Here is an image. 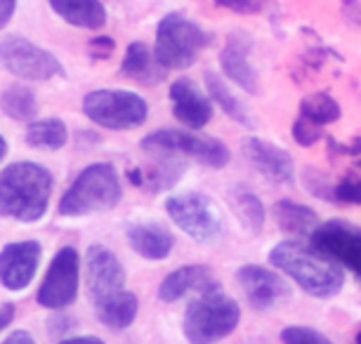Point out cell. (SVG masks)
I'll return each mask as SVG.
<instances>
[{"instance_id": "obj_25", "label": "cell", "mask_w": 361, "mask_h": 344, "mask_svg": "<svg viewBox=\"0 0 361 344\" xmlns=\"http://www.w3.org/2000/svg\"><path fill=\"white\" fill-rule=\"evenodd\" d=\"M206 87H208V97L213 99V102L220 106L231 120H236V123H241L246 127H255V120H253V116H250L248 106L241 102V97H236V94L231 92V87L224 83L222 76L208 71L206 73Z\"/></svg>"}, {"instance_id": "obj_27", "label": "cell", "mask_w": 361, "mask_h": 344, "mask_svg": "<svg viewBox=\"0 0 361 344\" xmlns=\"http://www.w3.org/2000/svg\"><path fill=\"white\" fill-rule=\"evenodd\" d=\"M69 141V130L59 118H43L31 120L26 127V144L33 149L59 151Z\"/></svg>"}, {"instance_id": "obj_40", "label": "cell", "mask_w": 361, "mask_h": 344, "mask_svg": "<svg viewBox=\"0 0 361 344\" xmlns=\"http://www.w3.org/2000/svg\"><path fill=\"white\" fill-rule=\"evenodd\" d=\"M5 153H8V141H5V137L0 134V160L5 158Z\"/></svg>"}, {"instance_id": "obj_32", "label": "cell", "mask_w": 361, "mask_h": 344, "mask_svg": "<svg viewBox=\"0 0 361 344\" xmlns=\"http://www.w3.org/2000/svg\"><path fill=\"white\" fill-rule=\"evenodd\" d=\"M322 137H324L322 127L310 123V120L298 116V120L293 123V139H295L300 146H314Z\"/></svg>"}, {"instance_id": "obj_20", "label": "cell", "mask_w": 361, "mask_h": 344, "mask_svg": "<svg viewBox=\"0 0 361 344\" xmlns=\"http://www.w3.org/2000/svg\"><path fill=\"white\" fill-rule=\"evenodd\" d=\"M159 160L149 163L145 167H137V170H130L128 177L135 186H142L152 193H161L173 189L177 181L185 174V163L175 156H156Z\"/></svg>"}, {"instance_id": "obj_29", "label": "cell", "mask_w": 361, "mask_h": 344, "mask_svg": "<svg viewBox=\"0 0 361 344\" xmlns=\"http://www.w3.org/2000/svg\"><path fill=\"white\" fill-rule=\"evenodd\" d=\"M343 116V109L336 99L331 97L329 92H314V94H307V97L300 102V118L310 120L314 125H329V123H336Z\"/></svg>"}, {"instance_id": "obj_11", "label": "cell", "mask_w": 361, "mask_h": 344, "mask_svg": "<svg viewBox=\"0 0 361 344\" xmlns=\"http://www.w3.org/2000/svg\"><path fill=\"white\" fill-rule=\"evenodd\" d=\"M310 238L312 248L338 262L340 267H347L361 279V227L329 222V224H319Z\"/></svg>"}, {"instance_id": "obj_17", "label": "cell", "mask_w": 361, "mask_h": 344, "mask_svg": "<svg viewBox=\"0 0 361 344\" xmlns=\"http://www.w3.org/2000/svg\"><path fill=\"white\" fill-rule=\"evenodd\" d=\"M217 281L213 272L203 265H187L175 269L173 274H168L166 279L161 281L159 286V298L168 305L182 300L189 293H208V290H215Z\"/></svg>"}, {"instance_id": "obj_34", "label": "cell", "mask_w": 361, "mask_h": 344, "mask_svg": "<svg viewBox=\"0 0 361 344\" xmlns=\"http://www.w3.org/2000/svg\"><path fill=\"white\" fill-rule=\"evenodd\" d=\"M111 52H114V38L102 36V38H94L90 43V55L94 59H106Z\"/></svg>"}, {"instance_id": "obj_38", "label": "cell", "mask_w": 361, "mask_h": 344, "mask_svg": "<svg viewBox=\"0 0 361 344\" xmlns=\"http://www.w3.org/2000/svg\"><path fill=\"white\" fill-rule=\"evenodd\" d=\"M59 344H106L102 337L94 335H80V337H69V340H62Z\"/></svg>"}, {"instance_id": "obj_9", "label": "cell", "mask_w": 361, "mask_h": 344, "mask_svg": "<svg viewBox=\"0 0 361 344\" xmlns=\"http://www.w3.org/2000/svg\"><path fill=\"white\" fill-rule=\"evenodd\" d=\"M0 66L22 80H50L64 76V66L52 52L19 36L0 40Z\"/></svg>"}, {"instance_id": "obj_16", "label": "cell", "mask_w": 361, "mask_h": 344, "mask_svg": "<svg viewBox=\"0 0 361 344\" xmlns=\"http://www.w3.org/2000/svg\"><path fill=\"white\" fill-rule=\"evenodd\" d=\"M243 151L250 165L255 167L262 177H267L279 184H290L295 179V163H293L290 153L281 149V146L271 144L267 139L248 137L243 141Z\"/></svg>"}, {"instance_id": "obj_5", "label": "cell", "mask_w": 361, "mask_h": 344, "mask_svg": "<svg viewBox=\"0 0 361 344\" xmlns=\"http://www.w3.org/2000/svg\"><path fill=\"white\" fill-rule=\"evenodd\" d=\"M210 45V33L203 31L194 19L180 12H170L159 22L156 29L154 55L159 64L168 71H182L196 64L201 50Z\"/></svg>"}, {"instance_id": "obj_30", "label": "cell", "mask_w": 361, "mask_h": 344, "mask_svg": "<svg viewBox=\"0 0 361 344\" xmlns=\"http://www.w3.org/2000/svg\"><path fill=\"white\" fill-rule=\"evenodd\" d=\"M281 342L283 344H333L324 333H319L314 328L305 326H288L281 330Z\"/></svg>"}, {"instance_id": "obj_31", "label": "cell", "mask_w": 361, "mask_h": 344, "mask_svg": "<svg viewBox=\"0 0 361 344\" xmlns=\"http://www.w3.org/2000/svg\"><path fill=\"white\" fill-rule=\"evenodd\" d=\"M333 198L340 203H350V205H361V179L354 174H347L333 186Z\"/></svg>"}, {"instance_id": "obj_22", "label": "cell", "mask_w": 361, "mask_h": 344, "mask_svg": "<svg viewBox=\"0 0 361 344\" xmlns=\"http://www.w3.org/2000/svg\"><path fill=\"white\" fill-rule=\"evenodd\" d=\"M94 312H97L99 323H104L111 330H126L130 328L140 312V300L130 290H118V293L109 295V298L94 302Z\"/></svg>"}, {"instance_id": "obj_3", "label": "cell", "mask_w": 361, "mask_h": 344, "mask_svg": "<svg viewBox=\"0 0 361 344\" xmlns=\"http://www.w3.org/2000/svg\"><path fill=\"white\" fill-rule=\"evenodd\" d=\"M123 189L118 172L109 163H92L73 179L59 200V215L64 217H85V215L106 212L118 205Z\"/></svg>"}, {"instance_id": "obj_18", "label": "cell", "mask_w": 361, "mask_h": 344, "mask_svg": "<svg viewBox=\"0 0 361 344\" xmlns=\"http://www.w3.org/2000/svg\"><path fill=\"white\" fill-rule=\"evenodd\" d=\"M222 71L231 83L241 87L243 92L255 94L260 90V78H257L255 66L250 64V40L241 36H231L224 45L222 55Z\"/></svg>"}, {"instance_id": "obj_2", "label": "cell", "mask_w": 361, "mask_h": 344, "mask_svg": "<svg viewBox=\"0 0 361 344\" xmlns=\"http://www.w3.org/2000/svg\"><path fill=\"white\" fill-rule=\"evenodd\" d=\"M52 172L38 163L19 160L0 172V215L15 222H38L52 196Z\"/></svg>"}, {"instance_id": "obj_12", "label": "cell", "mask_w": 361, "mask_h": 344, "mask_svg": "<svg viewBox=\"0 0 361 344\" xmlns=\"http://www.w3.org/2000/svg\"><path fill=\"white\" fill-rule=\"evenodd\" d=\"M236 283L246 295L248 305L260 312L281 307L290 300V286L269 267L243 265L236 272Z\"/></svg>"}, {"instance_id": "obj_36", "label": "cell", "mask_w": 361, "mask_h": 344, "mask_svg": "<svg viewBox=\"0 0 361 344\" xmlns=\"http://www.w3.org/2000/svg\"><path fill=\"white\" fill-rule=\"evenodd\" d=\"M15 314H17L15 305H10V302H3V305H0V333L15 321Z\"/></svg>"}, {"instance_id": "obj_14", "label": "cell", "mask_w": 361, "mask_h": 344, "mask_svg": "<svg viewBox=\"0 0 361 344\" xmlns=\"http://www.w3.org/2000/svg\"><path fill=\"white\" fill-rule=\"evenodd\" d=\"M40 255L43 248L38 241L8 243L0 250V283L8 290H24L38 272Z\"/></svg>"}, {"instance_id": "obj_35", "label": "cell", "mask_w": 361, "mask_h": 344, "mask_svg": "<svg viewBox=\"0 0 361 344\" xmlns=\"http://www.w3.org/2000/svg\"><path fill=\"white\" fill-rule=\"evenodd\" d=\"M15 10H17V0H0V29H5L10 24Z\"/></svg>"}, {"instance_id": "obj_10", "label": "cell", "mask_w": 361, "mask_h": 344, "mask_svg": "<svg viewBox=\"0 0 361 344\" xmlns=\"http://www.w3.org/2000/svg\"><path fill=\"white\" fill-rule=\"evenodd\" d=\"M80 286V257L76 248L64 246L52 257L50 267L45 272V279L38 288V305L45 309L62 312L73 305L78 298Z\"/></svg>"}, {"instance_id": "obj_8", "label": "cell", "mask_w": 361, "mask_h": 344, "mask_svg": "<svg viewBox=\"0 0 361 344\" xmlns=\"http://www.w3.org/2000/svg\"><path fill=\"white\" fill-rule=\"evenodd\" d=\"M168 217L199 243H213L222 234V212L210 196L185 191L166 200Z\"/></svg>"}, {"instance_id": "obj_37", "label": "cell", "mask_w": 361, "mask_h": 344, "mask_svg": "<svg viewBox=\"0 0 361 344\" xmlns=\"http://www.w3.org/2000/svg\"><path fill=\"white\" fill-rule=\"evenodd\" d=\"M3 344H36V340L26 333V330H15L12 335L5 337V342Z\"/></svg>"}, {"instance_id": "obj_4", "label": "cell", "mask_w": 361, "mask_h": 344, "mask_svg": "<svg viewBox=\"0 0 361 344\" xmlns=\"http://www.w3.org/2000/svg\"><path fill=\"white\" fill-rule=\"evenodd\" d=\"M241 321V307L220 288L201 293L187 307L182 333L189 344H215L229 337Z\"/></svg>"}, {"instance_id": "obj_21", "label": "cell", "mask_w": 361, "mask_h": 344, "mask_svg": "<svg viewBox=\"0 0 361 344\" xmlns=\"http://www.w3.org/2000/svg\"><path fill=\"white\" fill-rule=\"evenodd\" d=\"M166 71L163 66L159 64V59L152 50L147 47V43L142 40H133L126 50V57L121 62V73L126 78L135 80L140 85H159L163 78H166Z\"/></svg>"}, {"instance_id": "obj_15", "label": "cell", "mask_w": 361, "mask_h": 344, "mask_svg": "<svg viewBox=\"0 0 361 344\" xmlns=\"http://www.w3.org/2000/svg\"><path fill=\"white\" fill-rule=\"evenodd\" d=\"M170 104L175 118L189 130H201L213 118V102L189 78H180L170 85Z\"/></svg>"}, {"instance_id": "obj_26", "label": "cell", "mask_w": 361, "mask_h": 344, "mask_svg": "<svg viewBox=\"0 0 361 344\" xmlns=\"http://www.w3.org/2000/svg\"><path fill=\"white\" fill-rule=\"evenodd\" d=\"M229 205L250 234H260L264 227V205L246 186H234L229 191Z\"/></svg>"}, {"instance_id": "obj_19", "label": "cell", "mask_w": 361, "mask_h": 344, "mask_svg": "<svg viewBox=\"0 0 361 344\" xmlns=\"http://www.w3.org/2000/svg\"><path fill=\"white\" fill-rule=\"evenodd\" d=\"M126 238L130 248L145 260H166L173 253L175 238L166 227L156 222H145V224H130L126 229Z\"/></svg>"}, {"instance_id": "obj_41", "label": "cell", "mask_w": 361, "mask_h": 344, "mask_svg": "<svg viewBox=\"0 0 361 344\" xmlns=\"http://www.w3.org/2000/svg\"><path fill=\"white\" fill-rule=\"evenodd\" d=\"M354 344H361V330L357 333V337H354Z\"/></svg>"}, {"instance_id": "obj_1", "label": "cell", "mask_w": 361, "mask_h": 344, "mask_svg": "<svg viewBox=\"0 0 361 344\" xmlns=\"http://www.w3.org/2000/svg\"><path fill=\"white\" fill-rule=\"evenodd\" d=\"M269 262L312 298H336L345 286V274L338 262L298 241L276 243L269 253Z\"/></svg>"}, {"instance_id": "obj_7", "label": "cell", "mask_w": 361, "mask_h": 344, "mask_svg": "<svg viewBox=\"0 0 361 344\" xmlns=\"http://www.w3.org/2000/svg\"><path fill=\"white\" fill-rule=\"evenodd\" d=\"M83 113L106 130H135L147 123L149 104L137 92L92 90L83 99Z\"/></svg>"}, {"instance_id": "obj_39", "label": "cell", "mask_w": 361, "mask_h": 344, "mask_svg": "<svg viewBox=\"0 0 361 344\" xmlns=\"http://www.w3.org/2000/svg\"><path fill=\"white\" fill-rule=\"evenodd\" d=\"M350 153H352L354 158H357V165L361 167V139L357 141V146H352V149H350Z\"/></svg>"}, {"instance_id": "obj_6", "label": "cell", "mask_w": 361, "mask_h": 344, "mask_svg": "<svg viewBox=\"0 0 361 344\" xmlns=\"http://www.w3.org/2000/svg\"><path fill=\"white\" fill-rule=\"evenodd\" d=\"M140 146L152 156H185L208 167H222L231 158L227 144H222L220 139L206 137V134H194L189 130H175V127H166V130L147 134L140 141Z\"/></svg>"}, {"instance_id": "obj_28", "label": "cell", "mask_w": 361, "mask_h": 344, "mask_svg": "<svg viewBox=\"0 0 361 344\" xmlns=\"http://www.w3.org/2000/svg\"><path fill=\"white\" fill-rule=\"evenodd\" d=\"M0 109L12 120L31 123V120H36V113H38L36 94L26 85H12L3 92V97H0Z\"/></svg>"}, {"instance_id": "obj_23", "label": "cell", "mask_w": 361, "mask_h": 344, "mask_svg": "<svg viewBox=\"0 0 361 344\" xmlns=\"http://www.w3.org/2000/svg\"><path fill=\"white\" fill-rule=\"evenodd\" d=\"M50 8L64 22L78 29H102L106 24V10L102 0H50Z\"/></svg>"}, {"instance_id": "obj_33", "label": "cell", "mask_w": 361, "mask_h": 344, "mask_svg": "<svg viewBox=\"0 0 361 344\" xmlns=\"http://www.w3.org/2000/svg\"><path fill=\"white\" fill-rule=\"evenodd\" d=\"M215 3L238 15H257L267 8V0H215Z\"/></svg>"}, {"instance_id": "obj_24", "label": "cell", "mask_w": 361, "mask_h": 344, "mask_svg": "<svg viewBox=\"0 0 361 344\" xmlns=\"http://www.w3.org/2000/svg\"><path fill=\"white\" fill-rule=\"evenodd\" d=\"M276 224L283 229L286 234L293 236H312L319 227L317 212L310 205L295 203V200H279L274 205Z\"/></svg>"}, {"instance_id": "obj_13", "label": "cell", "mask_w": 361, "mask_h": 344, "mask_svg": "<svg viewBox=\"0 0 361 344\" xmlns=\"http://www.w3.org/2000/svg\"><path fill=\"white\" fill-rule=\"evenodd\" d=\"M87 293L92 298V305L109 295L126 288V267L121 260L104 246L87 248V265H85Z\"/></svg>"}]
</instances>
